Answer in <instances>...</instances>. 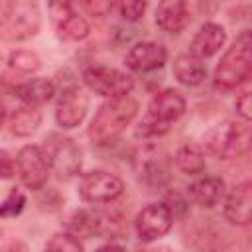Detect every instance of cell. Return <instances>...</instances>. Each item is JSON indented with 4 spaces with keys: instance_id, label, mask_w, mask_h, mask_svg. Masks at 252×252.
I'll list each match as a JSON object with an SVG mask.
<instances>
[{
    "instance_id": "1",
    "label": "cell",
    "mask_w": 252,
    "mask_h": 252,
    "mask_svg": "<svg viewBox=\"0 0 252 252\" xmlns=\"http://www.w3.org/2000/svg\"><path fill=\"white\" fill-rule=\"evenodd\" d=\"M136 114H138V102L130 94L108 98L104 104L98 106L96 114L89 124L87 134L93 144L108 146L126 130V126L136 118Z\"/></svg>"
},
{
    "instance_id": "2",
    "label": "cell",
    "mask_w": 252,
    "mask_h": 252,
    "mask_svg": "<svg viewBox=\"0 0 252 252\" xmlns=\"http://www.w3.org/2000/svg\"><path fill=\"white\" fill-rule=\"evenodd\" d=\"M185 98L175 89H165L154 94L148 104V114L136 128V136L142 138H158L169 132L171 124L185 114Z\"/></svg>"
},
{
    "instance_id": "3",
    "label": "cell",
    "mask_w": 252,
    "mask_h": 252,
    "mask_svg": "<svg viewBox=\"0 0 252 252\" xmlns=\"http://www.w3.org/2000/svg\"><path fill=\"white\" fill-rule=\"evenodd\" d=\"M252 73V33L242 30L232 45L220 57L215 69V85L220 89H236Z\"/></svg>"
},
{
    "instance_id": "4",
    "label": "cell",
    "mask_w": 252,
    "mask_h": 252,
    "mask_svg": "<svg viewBox=\"0 0 252 252\" xmlns=\"http://www.w3.org/2000/svg\"><path fill=\"white\" fill-rule=\"evenodd\" d=\"M41 24L39 6L30 0L0 2V39L24 41L37 33Z\"/></svg>"
},
{
    "instance_id": "5",
    "label": "cell",
    "mask_w": 252,
    "mask_h": 252,
    "mask_svg": "<svg viewBox=\"0 0 252 252\" xmlns=\"http://www.w3.org/2000/svg\"><path fill=\"white\" fill-rule=\"evenodd\" d=\"M205 146L220 159H234L250 152L252 132L244 120H224L205 136Z\"/></svg>"
},
{
    "instance_id": "6",
    "label": "cell",
    "mask_w": 252,
    "mask_h": 252,
    "mask_svg": "<svg viewBox=\"0 0 252 252\" xmlns=\"http://www.w3.org/2000/svg\"><path fill=\"white\" fill-rule=\"evenodd\" d=\"M43 154L49 163V171L57 175L61 181H69L81 169V148L75 144L73 138L63 134H49L43 144Z\"/></svg>"
},
{
    "instance_id": "7",
    "label": "cell",
    "mask_w": 252,
    "mask_h": 252,
    "mask_svg": "<svg viewBox=\"0 0 252 252\" xmlns=\"http://www.w3.org/2000/svg\"><path fill=\"white\" fill-rule=\"evenodd\" d=\"M124 191V183L118 175L104 171V169H94L89 171L81 177L79 181V195L85 203L93 205H104L114 199H118Z\"/></svg>"
},
{
    "instance_id": "8",
    "label": "cell",
    "mask_w": 252,
    "mask_h": 252,
    "mask_svg": "<svg viewBox=\"0 0 252 252\" xmlns=\"http://www.w3.org/2000/svg\"><path fill=\"white\" fill-rule=\"evenodd\" d=\"M83 81L91 91L106 98L126 96L134 89V79L128 73L112 67H91L83 73Z\"/></svg>"
},
{
    "instance_id": "9",
    "label": "cell",
    "mask_w": 252,
    "mask_h": 252,
    "mask_svg": "<svg viewBox=\"0 0 252 252\" xmlns=\"http://www.w3.org/2000/svg\"><path fill=\"white\" fill-rule=\"evenodd\" d=\"M16 171L28 189H41L49 177V163L39 146H24L16 158Z\"/></svg>"
},
{
    "instance_id": "10",
    "label": "cell",
    "mask_w": 252,
    "mask_h": 252,
    "mask_svg": "<svg viewBox=\"0 0 252 252\" xmlns=\"http://www.w3.org/2000/svg\"><path fill=\"white\" fill-rule=\"evenodd\" d=\"M173 224V217L163 203H150L146 205L134 219V228L140 240L152 242L169 232Z\"/></svg>"
},
{
    "instance_id": "11",
    "label": "cell",
    "mask_w": 252,
    "mask_h": 252,
    "mask_svg": "<svg viewBox=\"0 0 252 252\" xmlns=\"http://www.w3.org/2000/svg\"><path fill=\"white\" fill-rule=\"evenodd\" d=\"M87 110H89V96L79 87L71 85L59 96V102L55 108V120L61 128L71 130L83 122V118L87 116Z\"/></svg>"
},
{
    "instance_id": "12",
    "label": "cell",
    "mask_w": 252,
    "mask_h": 252,
    "mask_svg": "<svg viewBox=\"0 0 252 252\" xmlns=\"http://www.w3.org/2000/svg\"><path fill=\"white\" fill-rule=\"evenodd\" d=\"M49 12H51V18L57 26V32L63 39L67 41H81L89 35L91 28H89V22L79 16L75 10H73V4L69 2H53L49 4Z\"/></svg>"
},
{
    "instance_id": "13",
    "label": "cell",
    "mask_w": 252,
    "mask_h": 252,
    "mask_svg": "<svg viewBox=\"0 0 252 252\" xmlns=\"http://www.w3.org/2000/svg\"><path fill=\"white\" fill-rule=\"evenodd\" d=\"M167 61V49L158 41H138L126 53V67L136 73H150L161 69Z\"/></svg>"
},
{
    "instance_id": "14",
    "label": "cell",
    "mask_w": 252,
    "mask_h": 252,
    "mask_svg": "<svg viewBox=\"0 0 252 252\" xmlns=\"http://www.w3.org/2000/svg\"><path fill=\"white\" fill-rule=\"evenodd\" d=\"M222 215L228 222L238 226H248L252 219V185L250 181L238 183L224 199Z\"/></svg>"
},
{
    "instance_id": "15",
    "label": "cell",
    "mask_w": 252,
    "mask_h": 252,
    "mask_svg": "<svg viewBox=\"0 0 252 252\" xmlns=\"http://www.w3.org/2000/svg\"><path fill=\"white\" fill-rule=\"evenodd\" d=\"M138 173L150 187H165L171 179L167 156L156 148H148L138 158Z\"/></svg>"
},
{
    "instance_id": "16",
    "label": "cell",
    "mask_w": 252,
    "mask_h": 252,
    "mask_svg": "<svg viewBox=\"0 0 252 252\" xmlns=\"http://www.w3.org/2000/svg\"><path fill=\"white\" fill-rule=\"evenodd\" d=\"M191 22V12L183 0H163L156 8V24L169 33L183 32Z\"/></svg>"
},
{
    "instance_id": "17",
    "label": "cell",
    "mask_w": 252,
    "mask_h": 252,
    "mask_svg": "<svg viewBox=\"0 0 252 252\" xmlns=\"http://www.w3.org/2000/svg\"><path fill=\"white\" fill-rule=\"evenodd\" d=\"M226 41V32L222 26L215 22H207L199 28V32L191 39V55L199 57L201 61L207 57H213L220 51V47Z\"/></svg>"
},
{
    "instance_id": "18",
    "label": "cell",
    "mask_w": 252,
    "mask_h": 252,
    "mask_svg": "<svg viewBox=\"0 0 252 252\" xmlns=\"http://www.w3.org/2000/svg\"><path fill=\"white\" fill-rule=\"evenodd\" d=\"M173 77L181 83V85H187V87H197L205 81L207 77V65L191 55V53H183V55H177L175 61H173Z\"/></svg>"
},
{
    "instance_id": "19",
    "label": "cell",
    "mask_w": 252,
    "mask_h": 252,
    "mask_svg": "<svg viewBox=\"0 0 252 252\" xmlns=\"http://www.w3.org/2000/svg\"><path fill=\"white\" fill-rule=\"evenodd\" d=\"M189 195L197 205L211 209L224 197V181L220 177H215V175L201 177L195 183H191Z\"/></svg>"
},
{
    "instance_id": "20",
    "label": "cell",
    "mask_w": 252,
    "mask_h": 252,
    "mask_svg": "<svg viewBox=\"0 0 252 252\" xmlns=\"http://www.w3.org/2000/svg\"><path fill=\"white\" fill-rule=\"evenodd\" d=\"M16 94L20 100L26 102V106H41L49 102L55 94V85L49 79H32L16 87Z\"/></svg>"
},
{
    "instance_id": "21",
    "label": "cell",
    "mask_w": 252,
    "mask_h": 252,
    "mask_svg": "<svg viewBox=\"0 0 252 252\" xmlns=\"http://www.w3.org/2000/svg\"><path fill=\"white\" fill-rule=\"evenodd\" d=\"M175 165L187 175H199L205 171V154L197 144H183L175 152Z\"/></svg>"
},
{
    "instance_id": "22",
    "label": "cell",
    "mask_w": 252,
    "mask_h": 252,
    "mask_svg": "<svg viewBox=\"0 0 252 252\" xmlns=\"http://www.w3.org/2000/svg\"><path fill=\"white\" fill-rule=\"evenodd\" d=\"M39 122H41L39 110H35L33 106H20L10 116V132L26 138L37 130Z\"/></svg>"
},
{
    "instance_id": "23",
    "label": "cell",
    "mask_w": 252,
    "mask_h": 252,
    "mask_svg": "<svg viewBox=\"0 0 252 252\" xmlns=\"http://www.w3.org/2000/svg\"><path fill=\"white\" fill-rule=\"evenodd\" d=\"M69 228L73 230L71 234H79V236H100V228H102V215H96L93 211H77L73 213V217L69 219Z\"/></svg>"
},
{
    "instance_id": "24",
    "label": "cell",
    "mask_w": 252,
    "mask_h": 252,
    "mask_svg": "<svg viewBox=\"0 0 252 252\" xmlns=\"http://www.w3.org/2000/svg\"><path fill=\"white\" fill-rule=\"evenodd\" d=\"M8 65L18 71V73H24V75H30V73H35L39 67H41V59L35 51H30V49H18V51H12L10 57H8Z\"/></svg>"
},
{
    "instance_id": "25",
    "label": "cell",
    "mask_w": 252,
    "mask_h": 252,
    "mask_svg": "<svg viewBox=\"0 0 252 252\" xmlns=\"http://www.w3.org/2000/svg\"><path fill=\"white\" fill-rule=\"evenodd\" d=\"M45 252H83V244L71 232H55L49 238Z\"/></svg>"
},
{
    "instance_id": "26",
    "label": "cell",
    "mask_w": 252,
    "mask_h": 252,
    "mask_svg": "<svg viewBox=\"0 0 252 252\" xmlns=\"http://www.w3.org/2000/svg\"><path fill=\"white\" fill-rule=\"evenodd\" d=\"M112 8L118 12V16L126 22H138L146 8H148V2H140V0H130V2H118V4H112Z\"/></svg>"
},
{
    "instance_id": "27",
    "label": "cell",
    "mask_w": 252,
    "mask_h": 252,
    "mask_svg": "<svg viewBox=\"0 0 252 252\" xmlns=\"http://www.w3.org/2000/svg\"><path fill=\"white\" fill-rule=\"evenodd\" d=\"M26 207V195L18 189H12L10 195L0 203V217H16Z\"/></svg>"
},
{
    "instance_id": "28",
    "label": "cell",
    "mask_w": 252,
    "mask_h": 252,
    "mask_svg": "<svg viewBox=\"0 0 252 252\" xmlns=\"http://www.w3.org/2000/svg\"><path fill=\"white\" fill-rule=\"evenodd\" d=\"M163 205L169 209V213H171V217H173V219H175V217H181V215H185V213H187V201H185L177 191L169 193V195H167V199L163 201Z\"/></svg>"
},
{
    "instance_id": "29",
    "label": "cell",
    "mask_w": 252,
    "mask_h": 252,
    "mask_svg": "<svg viewBox=\"0 0 252 252\" xmlns=\"http://www.w3.org/2000/svg\"><path fill=\"white\" fill-rule=\"evenodd\" d=\"M236 114L240 116V120L250 122L252 118V108H250V91H244L238 94L236 98Z\"/></svg>"
},
{
    "instance_id": "30",
    "label": "cell",
    "mask_w": 252,
    "mask_h": 252,
    "mask_svg": "<svg viewBox=\"0 0 252 252\" xmlns=\"http://www.w3.org/2000/svg\"><path fill=\"white\" fill-rule=\"evenodd\" d=\"M14 173H16L14 158L6 150H0V179H12Z\"/></svg>"
},
{
    "instance_id": "31",
    "label": "cell",
    "mask_w": 252,
    "mask_h": 252,
    "mask_svg": "<svg viewBox=\"0 0 252 252\" xmlns=\"http://www.w3.org/2000/svg\"><path fill=\"white\" fill-rule=\"evenodd\" d=\"M83 8L93 16H104L112 10V2H85Z\"/></svg>"
},
{
    "instance_id": "32",
    "label": "cell",
    "mask_w": 252,
    "mask_h": 252,
    "mask_svg": "<svg viewBox=\"0 0 252 252\" xmlns=\"http://www.w3.org/2000/svg\"><path fill=\"white\" fill-rule=\"evenodd\" d=\"M94 252H126V248H122L118 244H104V246L96 248Z\"/></svg>"
},
{
    "instance_id": "33",
    "label": "cell",
    "mask_w": 252,
    "mask_h": 252,
    "mask_svg": "<svg viewBox=\"0 0 252 252\" xmlns=\"http://www.w3.org/2000/svg\"><path fill=\"white\" fill-rule=\"evenodd\" d=\"M140 252H171L167 246H150V248H144Z\"/></svg>"
},
{
    "instance_id": "34",
    "label": "cell",
    "mask_w": 252,
    "mask_h": 252,
    "mask_svg": "<svg viewBox=\"0 0 252 252\" xmlns=\"http://www.w3.org/2000/svg\"><path fill=\"white\" fill-rule=\"evenodd\" d=\"M4 120H6V106H4V102L0 98V126L4 124Z\"/></svg>"
}]
</instances>
